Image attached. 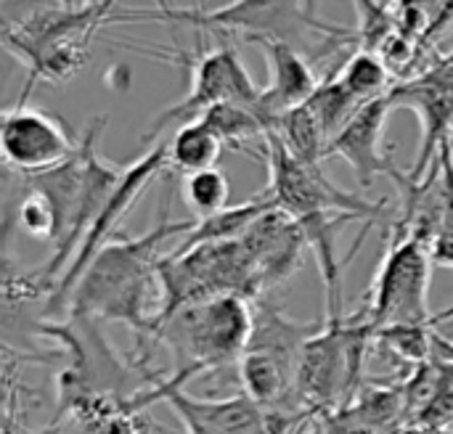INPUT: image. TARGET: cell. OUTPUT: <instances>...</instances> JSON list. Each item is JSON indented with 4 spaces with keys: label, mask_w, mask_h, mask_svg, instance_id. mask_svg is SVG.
Returning <instances> with one entry per match:
<instances>
[{
    "label": "cell",
    "mask_w": 453,
    "mask_h": 434,
    "mask_svg": "<svg viewBox=\"0 0 453 434\" xmlns=\"http://www.w3.org/2000/svg\"><path fill=\"white\" fill-rule=\"evenodd\" d=\"M196 225V217L191 220H167V215L159 217V223L135 239H114L109 241L85 268L80 284L74 286L69 302H66V318H90L98 324H125L133 331L135 339V371L143 374L146 382H151L157 374L146 369L151 358L154 345V316L149 313V305H157V316L162 308V289H159V257L157 247L165 239L186 236Z\"/></svg>",
    "instance_id": "1"
},
{
    "label": "cell",
    "mask_w": 453,
    "mask_h": 434,
    "mask_svg": "<svg viewBox=\"0 0 453 434\" xmlns=\"http://www.w3.org/2000/svg\"><path fill=\"white\" fill-rule=\"evenodd\" d=\"M117 3H53L21 21H3V45L27 66V85L16 103H27L37 82L61 85L90 58L96 32L114 21Z\"/></svg>",
    "instance_id": "2"
},
{
    "label": "cell",
    "mask_w": 453,
    "mask_h": 434,
    "mask_svg": "<svg viewBox=\"0 0 453 434\" xmlns=\"http://www.w3.org/2000/svg\"><path fill=\"white\" fill-rule=\"evenodd\" d=\"M252 302L239 294L212 297L178 310L154 331L175 358V379H188L239 363L252 337Z\"/></svg>",
    "instance_id": "3"
},
{
    "label": "cell",
    "mask_w": 453,
    "mask_h": 434,
    "mask_svg": "<svg viewBox=\"0 0 453 434\" xmlns=\"http://www.w3.org/2000/svg\"><path fill=\"white\" fill-rule=\"evenodd\" d=\"M265 164L271 175L265 194L273 199L276 209L289 215L295 223L321 215H348L374 225L385 209V202H369L358 194L342 191L324 175L321 167L297 162L276 133L265 135Z\"/></svg>",
    "instance_id": "4"
},
{
    "label": "cell",
    "mask_w": 453,
    "mask_h": 434,
    "mask_svg": "<svg viewBox=\"0 0 453 434\" xmlns=\"http://www.w3.org/2000/svg\"><path fill=\"white\" fill-rule=\"evenodd\" d=\"M433 257L425 244L406 236L395 225L388 233L385 255L377 278L369 289L364 308L374 331L401 324H430L427 292H430Z\"/></svg>",
    "instance_id": "5"
},
{
    "label": "cell",
    "mask_w": 453,
    "mask_h": 434,
    "mask_svg": "<svg viewBox=\"0 0 453 434\" xmlns=\"http://www.w3.org/2000/svg\"><path fill=\"white\" fill-rule=\"evenodd\" d=\"M173 61L191 66V88L188 93L167 106L146 130L143 141H154L165 127L170 125H186L199 119L204 111L220 106V103H242L260 109L263 88H257L234 45H218V48H196L194 53L173 56Z\"/></svg>",
    "instance_id": "6"
},
{
    "label": "cell",
    "mask_w": 453,
    "mask_h": 434,
    "mask_svg": "<svg viewBox=\"0 0 453 434\" xmlns=\"http://www.w3.org/2000/svg\"><path fill=\"white\" fill-rule=\"evenodd\" d=\"M77 148L80 141H74L69 127L45 109L16 103L3 111L0 154L5 167L21 178H35L61 167L77 154Z\"/></svg>",
    "instance_id": "7"
},
{
    "label": "cell",
    "mask_w": 453,
    "mask_h": 434,
    "mask_svg": "<svg viewBox=\"0 0 453 434\" xmlns=\"http://www.w3.org/2000/svg\"><path fill=\"white\" fill-rule=\"evenodd\" d=\"M170 164V151H167V143L151 148L149 154H143L138 162H133L130 167H125V175L117 186V191L111 194V199L106 202L104 212L96 217L93 228L88 231L77 257L72 260V265L64 270V276L58 278L56 289H53V297L50 302L45 305V313H64V305L69 302L74 286L80 284L85 268L90 265V260L109 244L114 241V233L122 223V217H127V212L135 207V202L141 199V194L149 188V183Z\"/></svg>",
    "instance_id": "8"
},
{
    "label": "cell",
    "mask_w": 453,
    "mask_h": 434,
    "mask_svg": "<svg viewBox=\"0 0 453 434\" xmlns=\"http://www.w3.org/2000/svg\"><path fill=\"white\" fill-rule=\"evenodd\" d=\"M388 98L393 109L406 106L422 122V143L409 172V178L419 183L433 170L441 148L453 141V82L438 66H433L425 74H414L395 85Z\"/></svg>",
    "instance_id": "9"
},
{
    "label": "cell",
    "mask_w": 453,
    "mask_h": 434,
    "mask_svg": "<svg viewBox=\"0 0 453 434\" xmlns=\"http://www.w3.org/2000/svg\"><path fill=\"white\" fill-rule=\"evenodd\" d=\"M250 42H255L268 64V85L263 88V98H260V109L257 114L263 117L268 133L273 130L276 119L303 103H308L316 90H319V80L311 69V64L303 58V53L279 37H247Z\"/></svg>",
    "instance_id": "10"
},
{
    "label": "cell",
    "mask_w": 453,
    "mask_h": 434,
    "mask_svg": "<svg viewBox=\"0 0 453 434\" xmlns=\"http://www.w3.org/2000/svg\"><path fill=\"white\" fill-rule=\"evenodd\" d=\"M390 109H393V103H390L388 95L366 103L340 130V135L326 146V159L329 156H342L353 167V172H356V178H358V183L364 188H369L380 172L388 175V170L393 164L390 154L382 151L385 125H388Z\"/></svg>",
    "instance_id": "11"
},
{
    "label": "cell",
    "mask_w": 453,
    "mask_h": 434,
    "mask_svg": "<svg viewBox=\"0 0 453 434\" xmlns=\"http://www.w3.org/2000/svg\"><path fill=\"white\" fill-rule=\"evenodd\" d=\"M276 204L273 199L263 191L257 199H250L239 207H228L207 220H196V225L180 239L178 249L173 255H186L196 247H207V244H231L239 241L250 233V228L265 217L268 212H273Z\"/></svg>",
    "instance_id": "12"
},
{
    "label": "cell",
    "mask_w": 453,
    "mask_h": 434,
    "mask_svg": "<svg viewBox=\"0 0 453 434\" xmlns=\"http://www.w3.org/2000/svg\"><path fill=\"white\" fill-rule=\"evenodd\" d=\"M199 119H204L215 130V135L220 138V143L226 148H234L239 154L265 162L268 127H265L263 117L257 114V109L242 106V103H220V106L204 111Z\"/></svg>",
    "instance_id": "13"
},
{
    "label": "cell",
    "mask_w": 453,
    "mask_h": 434,
    "mask_svg": "<svg viewBox=\"0 0 453 434\" xmlns=\"http://www.w3.org/2000/svg\"><path fill=\"white\" fill-rule=\"evenodd\" d=\"M223 148L226 146L220 143V138L215 135V130L204 119L186 122L173 133V138L167 143L170 167L178 172H186V175L212 170L218 164Z\"/></svg>",
    "instance_id": "14"
},
{
    "label": "cell",
    "mask_w": 453,
    "mask_h": 434,
    "mask_svg": "<svg viewBox=\"0 0 453 434\" xmlns=\"http://www.w3.org/2000/svg\"><path fill=\"white\" fill-rule=\"evenodd\" d=\"M271 133H276L284 148L308 167H321V162L326 159V138L308 103L281 114Z\"/></svg>",
    "instance_id": "15"
},
{
    "label": "cell",
    "mask_w": 453,
    "mask_h": 434,
    "mask_svg": "<svg viewBox=\"0 0 453 434\" xmlns=\"http://www.w3.org/2000/svg\"><path fill=\"white\" fill-rule=\"evenodd\" d=\"M340 85L361 103H372L377 98H385L393 88V72L388 69L385 58L372 50H353L350 58L342 64V69H334Z\"/></svg>",
    "instance_id": "16"
},
{
    "label": "cell",
    "mask_w": 453,
    "mask_h": 434,
    "mask_svg": "<svg viewBox=\"0 0 453 434\" xmlns=\"http://www.w3.org/2000/svg\"><path fill=\"white\" fill-rule=\"evenodd\" d=\"M308 106L313 109L319 125H321V133L326 138V146L340 135V130L364 109L337 80V72H329L324 77V82L319 85L316 95L308 101Z\"/></svg>",
    "instance_id": "17"
},
{
    "label": "cell",
    "mask_w": 453,
    "mask_h": 434,
    "mask_svg": "<svg viewBox=\"0 0 453 434\" xmlns=\"http://www.w3.org/2000/svg\"><path fill=\"white\" fill-rule=\"evenodd\" d=\"M433 321L430 324H401V326H388L377 331L374 345H380L385 353H390L398 363H409L414 369L425 366L433 361Z\"/></svg>",
    "instance_id": "18"
},
{
    "label": "cell",
    "mask_w": 453,
    "mask_h": 434,
    "mask_svg": "<svg viewBox=\"0 0 453 434\" xmlns=\"http://www.w3.org/2000/svg\"><path fill=\"white\" fill-rule=\"evenodd\" d=\"M180 196H183L186 207L196 215V220H207V217L228 209V196H231L228 178L218 167L191 172L183 178Z\"/></svg>",
    "instance_id": "19"
},
{
    "label": "cell",
    "mask_w": 453,
    "mask_h": 434,
    "mask_svg": "<svg viewBox=\"0 0 453 434\" xmlns=\"http://www.w3.org/2000/svg\"><path fill=\"white\" fill-rule=\"evenodd\" d=\"M16 225L37 241H58V220L48 199L24 186V196L16 202Z\"/></svg>",
    "instance_id": "20"
},
{
    "label": "cell",
    "mask_w": 453,
    "mask_h": 434,
    "mask_svg": "<svg viewBox=\"0 0 453 434\" xmlns=\"http://www.w3.org/2000/svg\"><path fill=\"white\" fill-rule=\"evenodd\" d=\"M438 366H441L438 385H435L430 406L417 422L419 430H446L453 422V361L438 358Z\"/></svg>",
    "instance_id": "21"
},
{
    "label": "cell",
    "mask_w": 453,
    "mask_h": 434,
    "mask_svg": "<svg viewBox=\"0 0 453 434\" xmlns=\"http://www.w3.org/2000/svg\"><path fill=\"white\" fill-rule=\"evenodd\" d=\"M61 434H101L93 427H85V424H77V422H64V430Z\"/></svg>",
    "instance_id": "22"
},
{
    "label": "cell",
    "mask_w": 453,
    "mask_h": 434,
    "mask_svg": "<svg viewBox=\"0 0 453 434\" xmlns=\"http://www.w3.org/2000/svg\"><path fill=\"white\" fill-rule=\"evenodd\" d=\"M438 69H441V72H443V74H446V77L453 82V53L451 56H446V58L438 64Z\"/></svg>",
    "instance_id": "23"
},
{
    "label": "cell",
    "mask_w": 453,
    "mask_h": 434,
    "mask_svg": "<svg viewBox=\"0 0 453 434\" xmlns=\"http://www.w3.org/2000/svg\"><path fill=\"white\" fill-rule=\"evenodd\" d=\"M443 321H453V305L449 310H443V313H438V316L433 318V329H435L438 324H443Z\"/></svg>",
    "instance_id": "24"
}]
</instances>
